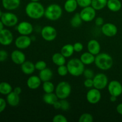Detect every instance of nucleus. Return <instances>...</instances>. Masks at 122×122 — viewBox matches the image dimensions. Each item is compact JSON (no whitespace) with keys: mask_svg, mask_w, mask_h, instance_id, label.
I'll list each match as a JSON object with an SVG mask.
<instances>
[{"mask_svg":"<svg viewBox=\"0 0 122 122\" xmlns=\"http://www.w3.org/2000/svg\"><path fill=\"white\" fill-rule=\"evenodd\" d=\"M25 12L27 16L30 19H39L44 15L45 8L39 2L31 1L26 6Z\"/></svg>","mask_w":122,"mask_h":122,"instance_id":"nucleus-1","label":"nucleus"},{"mask_svg":"<svg viewBox=\"0 0 122 122\" xmlns=\"http://www.w3.org/2000/svg\"><path fill=\"white\" fill-rule=\"evenodd\" d=\"M95 65L102 70H108L113 65V60L112 56L107 53H99L95 56Z\"/></svg>","mask_w":122,"mask_h":122,"instance_id":"nucleus-2","label":"nucleus"},{"mask_svg":"<svg viewBox=\"0 0 122 122\" xmlns=\"http://www.w3.org/2000/svg\"><path fill=\"white\" fill-rule=\"evenodd\" d=\"M69 73L71 76L78 77L83 75L85 70V64L78 58H72L67 64Z\"/></svg>","mask_w":122,"mask_h":122,"instance_id":"nucleus-3","label":"nucleus"},{"mask_svg":"<svg viewBox=\"0 0 122 122\" xmlns=\"http://www.w3.org/2000/svg\"><path fill=\"white\" fill-rule=\"evenodd\" d=\"M63 13V10L61 7L58 4H52L48 6L47 8L45 10V17L50 20L56 21L61 17Z\"/></svg>","mask_w":122,"mask_h":122,"instance_id":"nucleus-4","label":"nucleus"},{"mask_svg":"<svg viewBox=\"0 0 122 122\" xmlns=\"http://www.w3.org/2000/svg\"><path fill=\"white\" fill-rule=\"evenodd\" d=\"M55 92L58 99H66L71 94V85L70 83L65 81L60 82L55 88Z\"/></svg>","mask_w":122,"mask_h":122,"instance_id":"nucleus-5","label":"nucleus"},{"mask_svg":"<svg viewBox=\"0 0 122 122\" xmlns=\"http://www.w3.org/2000/svg\"><path fill=\"white\" fill-rule=\"evenodd\" d=\"M94 87L99 90L104 89L108 84V77L104 73H98L93 78Z\"/></svg>","mask_w":122,"mask_h":122,"instance_id":"nucleus-6","label":"nucleus"},{"mask_svg":"<svg viewBox=\"0 0 122 122\" xmlns=\"http://www.w3.org/2000/svg\"><path fill=\"white\" fill-rule=\"evenodd\" d=\"M41 36L43 39L46 41H52L57 37V32L52 26H45L42 29Z\"/></svg>","mask_w":122,"mask_h":122,"instance_id":"nucleus-7","label":"nucleus"},{"mask_svg":"<svg viewBox=\"0 0 122 122\" xmlns=\"http://www.w3.org/2000/svg\"><path fill=\"white\" fill-rule=\"evenodd\" d=\"M82 20L85 22L91 21L95 19L96 16V10L92 6L83 8L80 13Z\"/></svg>","mask_w":122,"mask_h":122,"instance_id":"nucleus-8","label":"nucleus"},{"mask_svg":"<svg viewBox=\"0 0 122 122\" xmlns=\"http://www.w3.org/2000/svg\"><path fill=\"white\" fill-rule=\"evenodd\" d=\"M1 20L4 25L8 27H12L18 23V17L15 14L11 13H2Z\"/></svg>","mask_w":122,"mask_h":122,"instance_id":"nucleus-9","label":"nucleus"},{"mask_svg":"<svg viewBox=\"0 0 122 122\" xmlns=\"http://www.w3.org/2000/svg\"><path fill=\"white\" fill-rule=\"evenodd\" d=\"M108 91L111 95L119 97L122 94V85L117 81H112L108 84Z\"/></svg>","mask_w":122,"mask_h":122,"instance_id":"nucleus-10","label":"nucleus"},{"mask_svg":"<svg viewBox=\"0 0 122 122\" xmlns=\"http://www.w3.org/2000/svg\"><path fill=\"white\" fill-rule=\"evenodd\" d=\"M101 98V94L100 90L94 88L91 89L87 92L86 99L87 101L91 104H97Z\"/></svg>","mask_w":122,"mask_h":122,"instance_id":"nucleus-11","label":"nucleus"},{"mask_svg":"<svg viewBox=\"0 0 122 122\" xmlns=\"http://www.w3.org/2000/svg\"><path fill=\"white\" fill-rule=\"evenodd\" d=\"M101 32L105 36L108 37H113L117 33L118 29L115 25L111 23L104 24L101 27Z\"/></svg>","mask_w":122,"mask_h":122,"instance_id":"nucleus-12","label":"nucleus"},{"mask_svg":"<svg viewBox=\"0 0 122 122\" xmlns=\"http://www.w3.org/2000/svg\"><path fill=\"white\" fill-rule=\"evenodd\" d=\"M32 39L28 35H20L15 41V45L17 48L23 50L28 48L32 43Z\"/></svg>","mask_w":122,"mask_h":122,"instance_id":"nucleus-13","label":"nucleus"},{"mask_svg":"<svg viewBox=\"0 0 122 122\" xmlns=\"http://www.w3.org/2000/svg\"><path fill=\"white\" fill-rule=\"evenodd\" d=\"M18 32L21 35H29L33 32V27L31 23L27 21H21L17 27Z\"/></svg>","mask_w":122,"mask_h":122,"instance_id":"nucleus-14","label":"nucleus"},{"mask_svg":"<svg viewBox=\"0 0 122 122\" xmlns=\"http://www.w3.org/2000/svg\"><path fill=\"white\" fill-rule=\"evenodd\" d=\"M13 41V33L8 29L0 31V44L3 45H9Z\"/></svg>","mask_w":122,"mask_h":122,"instance_id":"nucleus-15","label":"nucleus"},{"mask_svg":"<svg viewBox=\"0 0 122 122\" xmlns=\"http://www.w3.org/2000/svg\"><path fill=\"white\" fill-rule=\"evenodd\" d=\"M11 58L15 64H20V65L23 64L26 61L25 54L19 50L13 51L11 55Z\"/></svg>","mask_w":122,"mask_h":122,"instance_id":"nucleus-16","label":"nucleus"},{"mask_svg":"<svg viewBox=\"0 0 122 122\" xmlns=\"http://www.w3.org/2000/svg\"><path fill=\"white\" fill-rule=\"evenodd\" d=\"M88 52H91L94 56H97L100 52L101 46L100 43L95 39H91L89 41L87 45Z\"/></svg>","mask_w":122,"mask_h":122,"instance_id":"nucleus-17","label":"nucleus"},{"mask_svg":"<svg viewBox=\"0 0 122 122\" xmlns=\"http://www.w3.org/2000/svg\"><path fill=\"white\" fill-rule=\"evenodd\" d=\"M42 81L40 77L37 76H31L27 81V85L30 89H36L40 86Z\"/></svg>","mask_w":122,"mask_h":122,"instance_id":"nucleus-18","label":"nucleus"},{"mask_svg":"<svg viewBox=\"0 0 122 122\" xmlns=\"http://www.w3.org/2000/svg\"><path fill=\"white\" fill-rule=\"evenodd\" d=\"M4 8L8 10H14L20 6V0H2Z\"/></svg>","mask_w":122,"mask_h":122,"instance_id":"nucleus-19","label":"nucleus"},{"mask_svg":"<svg viewBox=\"0 0 122 122\" xmlns=\"http://www.w3.org/2000/svg\"><path fill=\"white\" fill-rule=\"evenodd\" d=\"M21 70L25 75H31L36 70L35 64L29 61H25L21 64Z\"/></svg>","mask_w":122,"mask_h":122,"instance_id":"nucleus-20","label":"nucleus"},{"mask_svg":"<svg viewBox=\"0 0 122 122\" xmlns=\"http://www.w3.org/2000/svg\"><path fill=\"white\" fill-rule=\"evenodd\" d=\"M7 101L8 104L12 107H15L18 106L20 102V97L19 95L15 94L14 91L11 92L7 95Z\"/></svg>","mask_w":122,"mask_h":122,"instance_id":"nucleus-21","label":"nucleus"},{"mask_svg":"<svg viewBox=\"0 0 122 122\" xmlns=\"http://www.w3.org/2000/svg\"><path fill=\"white\" fill-rule=\"evenodd\" d=\"M52 76H53V73L52 70L49 68L46 67L41 70L39 74V77L43 82L50 81L52 77Z\"/></svg>","mask_w":122,"mask_h":122,"instance_id":"nucleus-22","label":"nucleus"},{"mask_svg":"<svg viewBox=\"0 0 122 122\" xmlns=\"http://www.w3.org/2000/svg\"><path fill=\"white\" fill-rule=\"evenodd\" d=\"M95 58V56L89 52H86L81 55L80 60L85 65H89L94 63Z\"/></svg>","mask_w":122,"mask_h":122,"instance_id":"nucleus-23","label":"nucleus"},{"mask_svg":"<svg viewBox=\"0 0 122 122\" xmlns=\"http://www.w3.org/2000/svg\"><path fill=\"white\" fill-rule=\"evenodd\" d=\"M107 7L113 12L119 11L122 8V3L120 0H108Z\"/></svg>","mask_w":122,"mask_h":122,"instance_id":"nucleus-24","label":"nucleus"},{"mask_svg":"<svg viewBox=\"0 0 122 122\" xmlns=\"http://www.w3.org/2000/svg\"><path fill=\"white\" fill-rule=\"evenodd\" d=\"M43 101L45 103L48 105H53L57 101H58V98L56 95V93H45L43 96Z\"/></svg>","mask_w":122,"mask_h":122,"instance_id":"nucleus-25","label":"nucleus"},{"mask_svg":"<svg viewBox=\"0 0 122 122\" xmlns=\"http://www.w3.org/2000/svg\"><path fill=\"white\" fill-rule=\"evenodd\" d=\"M52 61L56 66H60L64 65L66 64V57L60 52H57L55 53L53 56H52Z\"/></svg>","mask_w":122,"mask_h":122,"instance_id":"nucleus-26","label":"nucleus"},{"mask_svg":"<svg viewBox=\"0 0 122 122\" xmlns=\"http://www.w3.org/2000/svg\"><path fill=\"white\" fill-rule=\"evenodd\" d=\"M77 5L78 4L76 0H67L64 3V8L67 13H70L76 10Z\"/></svg>","mask_w":122,"mask_h":122,"instance_id":"nucleus-27","label":"nucleus"},{"mask_svg":"<svg viewBox=\"0 0 122 122\" xmlns=\"http://www.w3.org/2000/svg\"><path fill=\"white\" fill-rule=\"evenodd\" d=\"M74 52H75V50L73 48V45H71V44L64 45L61 49V53L66 58H69L71 57Z\"/></svg>","mask_w":122,"mask_h":122,"instance_id":"nucleus-28","label":"nucleus"},{"mask_svg":"<svg viewBox=\"0 0 122 122\" xmlns=\"http://www.w3.org/2000/svg\"><path fill=\"white\" fill-rule=\"evenodd\" d=\"M108 0H92L91 6L95 10H101L107 6Z\"/></svg>","mask_w":122,"mask_h":122,"instance_id":"nucleus-29","label":"nucleus"},{"mask_svg":"<svg viewBox=\"0 0 122 122\" xmlns=\"http://www.w3.org/2000/svg\"><path fill=\"white\" fill-rule=\"evenodd\" d=\"M82 21L83 20L81 18L80 13H76L71 18V20H70V24L72 27H78L82 25Z\"/></svg>","mask_w":122,"mask_h":122,"instance_id":"nucleus-30","label":"nucleus"},{"mask_svg":"<svg viewBox=\"0 0 122 122\" xmlns=\"http://www.w3.org/2000/svg\"><path fill=\"white\" fill-rule=\"evenodd\" d=\"M12 86L7 82H1L0 83V93L2 95H8L12 92Z\"/></svg>","mask_w":122,"mask_h":122,"instance_id":"nucleus-31","label":"nucleus"},{"mask_svg":"<svg viewBox=\"0 0 122 122\" xmlns=\"http://www.w3.org/2000/svg\"><path fill=\"white\" fill-rule=\"evenodd\" d=\"M42 88L45 93L53 92L55 90V87L53 83L50 81L44 82L42 85Z\"/></svg>","mask_w":122,"mask_h":122,"instance_id":"nucleus-32","label":"nucleus"},{"mask_svg":"<svg viewBox=\"0 0 122 122\" xmlns=\"http://www.w3.org/2000/svg\"><path fill=\"white\" fill-rule=\"evenodd\" d=\"M93 117L89 113H83L80 116L79 119V122H92Z\"/></svg>","mask_w":122,"mask_h":122,"instance_id":"nucleus-33","label":"nucleus"},{"mask_svg":"<svg viewBox=\"0 0 122 122\" xmlns=\"http://www.w3.org/2000/svg\"><path fill=\"white\" fill-rule=\"evenodd\" d=\"M58 69H57V73H58V75L60 76H65L67 75V73H69L68 71L67 67V66L62 65L58 66Z\"/></svg>","mask_w":122,"mask_h":122,"instance_id":"nucleus-34","label":"nucleus"},{"mask_svg":"<svg viewBox=\"0 0 122 122\" xmlns=\"http://www.w3.org/2000/svg\"><path fill=\"white\" fill-rule=\"evenodd\" d=\"M79 6L82 8L91 5L92 0H76Z\"/></svg>","mask_w":122,"mask_h":122,"instance_id":"nucleus-35","label":"nucleus"},{"mask_svg":"<svg viewBox=\"0 0 122 122\" xmlns=\"http://www.w3.org/2000/svg\"><path fill=\"white\" fill-rule=\"evenodd\" d=\"M35 66L36 70L41 71V70H43V69H45V68L46 67V63H45L44 61H38L36 62V64H35Z\"/></svg>","mask_w":122,"mask_h":122,"instance_id":"nucleus-36","label":"nucleus"},{"mask_svg":"<svg viewBox=\"0 0 122 122\" xmlns=\"http://www.w3.org/2000/svg\"><path fill=\"white\" fill-rule=\"evenodd\" d=\"M54 122H67L68 120L62 114H57L52 119Z\"/></svg>","mask_w":122,"mask_h":122,"instance_id":"nucleus-37","label":"nucleus"},{"mask_svg":"<svg viewBox=\"0 0 122 122\" xmlns=\"http://www.w3.org/2000/svg\"><path fill=\"white\" fill-rule=\"evenodd\" d=\"M83 75L85 77L86 79H93L94 77V73L91 69H85L83 73Z\"/></svg>","mask_w":122,"mask_h":122,"instance_id":"nucleus-38","label":"nucleus"},{"mask_svg":"<svg viewBox=\"0 0 122 122\" xmlns=\"http://www.w3.org/2000/svg\"><path fill=\"white\" fill-rule=\"evenodd\" d=\"M61 103V109L62 110L66 111L68 110L70 108V104L69 102L67 101L66 99H63V100H60Z\"/></svg>","mask_w":122,"mask_h":122,"instance_id":"nucleus-39","label":"nucleus"},{"mask_svg":"<svg viewBox=\"0 0 122 122\" xmlns=\"http://www.w3.org/2000/svg\"><path fill=\"white\" fill-rule=\"evenodd\" d=\"M73 48L75 52H80L83 50V45L81 42H76L73 45Z\"/></svg>","mask_w":122,"mask_h":122,"instance_id":"nucleus-40","label":"nucleus"},{"mask_svg":"<svg viewBox=\"0 0 122 122\" xmlns=\"http://www.w3.org/2000/svg\"><path fill=\"white\" fill-rule=\"evenodd\" d=\"M8 57V53L5 50H0V62L4 61Z\"/></svg>","mask_w":122,"mask_h":122,"instance_id":"nucleus-41","label":"nucleus"},{"mask_svg":"<svg viewBox=\"0 0 122 122\" xmlns=\"http://www.w3.org/2000/svg\"><path fill=\"white\" fill-rule=\"evenodd\" d=\"M84 86L88 88H92L94 86V82H93V79H86L84 81Z\"/></svg>","mask_w":122,"mask_h":122,"instance_id":"nucleus-42","label":"nucleus"},{"mask_svg":"<svg viewBox=\"0 0 122 122\" xmlns=\"http://www.w3.org/2000/svg\"><path fill=\"white\" fill-rule=\"evenodd\" d=\"M6 107V102L3 98H0V113L3 112Z\"/></svg>","mask_w":122,"mask_h":122,"instance_id":"nucleus-43","label":"nucleus"},{"mask_svg":"<svg viewBox=\"0 0 122 122\" xmlns=\"http://www.w3.org/2000/svg\"><path fill=\"white\" fill-rule=\"evenodd\" d=\"M95 25L98 26H101L104 25V19L101 17H98L95 19Z\"/></svg>","mask_w":122,"mask_h":122,"instance_id":"nucleus-44","label":"nucleus"},{"mask_svg":"<svg viewBox=\"0 0 122 122\" xmlns=\"http://www.w3.org/2000/svg\"><path fill=\"white\" fill-rule=\"evenodd\" d=\"M53 107L56 110H58V109H61V103H60V101H57L53 105Z\"/></svg>","mask_w":122,"mask_h":122,"instance_id":"nucleus-45","label":"nucleus"},{"mask_svg":"<svg viewBox=\"0 0 122 122\" xmlns=\"http://www.w3.org/2000/svg\"><path fill=\"white\" fill-rule=\"evenodd\" d=\"M116 110L119 114L122 115V103L119 104L117 106Z\"/></svg>","mask_w":122,"mask_h":122,"instance_id":"nucleus-46","label":"nucleus"},{"mask_svg":"<svg viewBox=\"0 0 122 122\" xmlns=\"http://www.w3.org/2000/svg\"><path fill=\"white\" fill-rule=\"evenodd\" d=\"M14 91L15 94H18V95H20L21 92V89L20 87H19V86L15 87V88L14 89V91Z\"/></svg>","mask_w":122,"mask_h":122,"instance_id":"nucleus-47","label":"nucleus"},{"mask_svg":"<svg viewBox=\"0 0 122 122\" xmlns=\"http://www.w3.org/2000/svg\"><path fill=\"white\" fill-rule=\"evenodd\" d=\"M110 100V101L112 102H115L117 100V97L114 96V95H111Z\"/></svg>","mask_w":122,"mask_h":122,"instance_id":"nucleus-48","label":"nucleus"},{"mask_svg":"<svg viewBox=\"0 0 122 122\" xmlns=\"http://www.w3.org/2000/svg\"><path fill=\"white\" fill-rule=\"evenodd\" d=\"M4 24H3V23L2 22V21H0V31L1 30H2V29H4Z\"/></svg>","mask_w":122,"mask_h":122,"instance_id":"nucleus-49","label":"nucleus"},{"mask_svg":"<svg viewBox=\"0 0 122 122\" xmlns=\"http://www.w3.org/2000/svg\"><path fill=\"white\" fill-rule=\"evenodd\" d=\"M30 1H32V2H38L39 0H30Z\"/></svg>","mask_w":122,"mask_h":122,"instance_id":"nucleus-50","label":"nucleus"},{"mask_svg":"<svg viewBox=\"0 0 122 122\" xmlns=\"http://www.w3.org/2000/svg\"><path fill=\"white\" fill-rule=\"evenodd\" d=\"M2 15V11H1V10H0V18L1 17Z\"/></svg>","mask_w":122,"mask_h":122,"instance_id":"nucleus-51","label":"nucleus"}]
</instances>
